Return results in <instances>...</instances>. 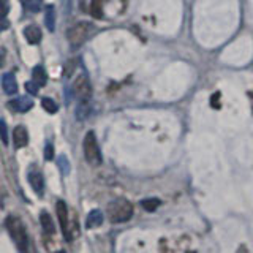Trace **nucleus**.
Segmentation results:
<instances>
[{
  "instance_id": "nucleus-1",
  "label": "nucleus",
  "mask_w": 253,
  "mask_h": 253,
  "mask_svg": "<svg viewBox=\"0 0 253 253\" xmlns=\"http://www.w3.org/2000/svg\"><path fill=\"white\" fill-rule=\"evenodd\" d=\"M5 228L8 234L11 236V239L14 241L16 247L21 252L27 250V231H26V225L22 223V220L16 215H8L5 218Z\"/></svg>"
},
{
  "instance_id": "nucleus-8",
  "label": "nucleus",
  "mask_w": 253,
  "mask_h": 253,
  "mask_svg": "<svg viewBox=\"0 0 253 253\" xmlns=\"http://www.w3.org/2000/svg\"><path fill=\"white\" fill-rule=\"evenodd\" d=\"M13 142L18 149L26 147L29 144V131L24 125H18L13 130Z\"/></svg>"
},
{
  "instance_id": "nucleus-14",
  "label": "nucleus",
  "mask_w": 253,
  "mask_h": 253,
  "mask_svg": "<svg viewBox=\"0 0 253 253\" xmlns=\"http://www.w3.org/2000/svg\"><path fill=\"white\" fill-rule=\"evenodd\" d=\"M32 79H34L40 87H43L47 83V75H46V71L42 65L34 68V71H32Z\"/></svg>"
},
{
  "instance_id": "nucleus-11",
  "label": "nucleus",
  "mask_w": 253,
  "mask_h": 253,
  "mask_svg": "<svg viewBox=\"0 0 253 253\" xmlns=\"http://www.w3.org/2000/svg\"><path fill=\"white\" fill-rule=\"evenodd\" d=\"M2 89L6 95H13L18 90V83H16V78L11 73H5L2 76Z\"/></svg>"
},
{
  "instance_id": "nucleus-3",
  "label": "nucleus",
  "mask_w": 253,
  "mask_h": 253,
  "mask_svg": "<svg viewBox=\"0 0 253 253\" xmlns=\"http://www.w3.org/2000/svg\"><path fill=\"white\" fill-rule=\"evenodd\" d=\"M84 157H85L87 163L92 166H100L103 162L98 142H97V136H95L93 131H89L84 138Z\"/></svg>"
},
{
  "instance_id": "nucleus-13",
  "label": "nucleus",
  "mask_w": 253,
  "mask_h": 253,
  "mask_svg": "<svg viewBox=\"0 0 253 253\" xmlns=\"http://www.w3.org/2000/svg\"><path fill=\"white\" fill-rule=\"evenodd\" d=\"M40 223H42V228H43V231L46 234H54L55 229H54L52 218H51V215L46 211H43L42 215H40Z\"/></svg>"
},
{
  "instance_id": "nucleus-24",
  "label": "nucleus",
  "mask_w": 253,
  "mask_h": 253,
  "mask_svg": "<svg viewBox=\"0 0 253 253\" xmlns=\"http://www.w3.org/2000/svg\"><path fill=\"white\" fill-rule=\"evenodd\" d=\"M0 128H2V141H3V144L8 146V130H6L5 121H2V125H0Z\"/></svg>"
},
{
  "instance_id": "nucleus-6",
  "label": "nucleus",
  "mask_w": 253,
  "mask_h": 253,
  "mask_svg": "<svg viewBox=\"0 0 253 253\" xmlns=\"http://www.w3.org/2000/svg\"><path fill=\"white\" fill-rule=\"evenodd\" d=\"M27 179H29V184L32 185V188L35 190V193L38 196H43L44 193V179H43V174L40 172L35 168H30L27 172Z\"/></svg>"
},
{
  "instance_id": "nucleus-23",
  "label": "nucleus",
  "mask_w": 253,
  "mask_h": 253,
  "mask_svg": "<svg viewBox=\"0 0 253 253\" xmlns=\"http://www.w3.org/2000/svg\"><path fill=\"white\" fill-rule=\"evenodd\" d=\"M38 84L32 79V81H29V83H26V90L29 92V93H32V95H37L38 93Z\"/></svg>"
},
{
  "instance_id": "nucleus-25",
  "label": "nucleus",
  "mask_w": 253,
  "mask_h": 253,
  "mask_svg": "<svg viewBox=\"0 0 253 253\" xmlns=\"http://www.w3.org/2000/svg\"><path fill=\"white\" fill-rule=\"evenodd\" d=\"M2 2H3V16L6 18L8 10H10V5H8V0H2Z\"/></svg>"
},
{
  "instance_id": "nucleus-18",
  "label": "nucleus",
  "mask_w": 253,
  "mask_h": 253,
  "mask_svg": "<svg viewBox=\"0 0 253 253\" xmlns=\"http://www.w3.org/2000/svg\"><path fill=\"white\" fill-rule=\"evenodd\" d=\"M160 204H162V201L158 200V198H149V200H142V201H141V206H142V208H144L146 211H149V212L155 211Z\"/></svg>"
},
{
  "instance_id": "nucleus-9",
  "label": "nucleus",
  "mask_w": 253,
  "mask_h": 253,
  "mask_svg": "<svg viewBox=\"0 0 253 253\" xmlns=\"http://www.w3.org/2000/svg\"><path fill=\"white\" fill-rule=\"evenodd\" d=\"M55 211H57V217H59L60 226H62V233L65 234V233H67V229H68V223H70L67 204L63 203V201H57V204H55Z\"/></svg>"
},
{
  "instance_id": "nucleus-15",
  "label": "nucleus",
  "mask_w": 253,
  "mask_h": 253,
  "mask_svg": "<svg viewBox=\"0 0 253 253\" xmlns=\"http://www.w3.org/2000/svg\"><path fill=\"white\" fill-rule=\"evenodd\" d=\"M44 22H46V27L49 29L51 32H54V29H55V11H54V6L52 5H47L46 6Z\"/></svg>"
},
{
  "instance_id": "nucleus-12",
  "label": "nucleus",
  "mask_w": 253,
  "mask_h": 253,
  "mask_svg": "<svg viewBox=\"0 0 253 253\" xmlns=\"http://www.w3.org/2000/svg\"><path fill=\"white\" fill-rule=\"evenodd\" d=\"M101 223H103V213L98 209H93L92 212H89V215H87V220H85L87 228L89 229L98 228Z\"/></svg>"
},
{
  "instance_id": "nucleus-19",
  "label": "nucleus",
  "mask_w": 253,
  "mask_h": 253,
  "mask_svg": "<svg viewBox=\"0 0 253 253\" xmlns=\"http://www.w3.org/2000/svg\"><path fill=\"white\" fill-rule=\"evenodd\" d=\"M42 106H43L44 111H47L49 114H54V113H57V111H59L57 103H55L52 98H43V100H42Z\"/></svg>"
},
{
  "instance_id": "nucleus-21",
  "label": "nucleus",
  "mask_w": 253,
  "mask_h": 253,
  "mask_svg": "<svg viewBox=\"0 0 253 253\" xmlns=\"http://www.w3.org/2000/svg\"><path fill=\"white\" fill-rule=\"evenodd\" d=\"M76 71V60L75 59H70L65 65H63V76L65 78H71L75 75Z\"/></svg>"
},
{
  "instance_id": "nucleus-16",
  "label": "nucleus",
  "mask_w": 253,
  "mask_h": 253,
  "mask_svg": "<svg viewBox=\"0 0 253 253\" xmlns=\"http://www.w3.org/2000/svg\"><path fill=\"white\" fill-rule=\"evenodd\" d=\"M90 13L93 18H103V0H92L90 3Z\"/></svg>"
},
{
  "instance_id": "nucleus-4",
  "label": "nucleus",
  "mask_w": 253,
  "mask_h": 253,
  "mask_svg": "<svg viewBox=\"0 0 253 253\" xmlns=\"http://www.w3.org/2000/svg\"><path fill=\"white\" fill-rule=\"evenodd\" d=\"M92 32H93V24L83 21V22H78L73 27L68 29L67 38L73 46H81L85 40L89 38V35L92 34Z\"/></svg>"
},
{
  "instance_id": "nucleus-20",
  "label": "nucleus",
  "mask_w": 253,
  "mask_h": 253,
  "mask_svg": "<svg viewBox=\"0 0 253 253\" xmlns=\"http://www.w3.org/2000/svg\"><path fill=\"white\" fill-rule=\"evenodd\" d=\"M22 3L26 5V8L29 11H40L42 10V6H43V0H22Z\"/></svg>"
},
{
  "instance_id": "nucleus-7",
  "label": "nucleus",
  "mask_w": 253,
  "mask_h": 253,
  "mask_svg": "<svg viewBox=\"0 0 253 253\" xmlns=\"http://www.w3.org/2000/svg\"><path fill=\"white\" fill-rule=\"evenodd\" d=\"M8 108L14 113H27L32 108H34V101L29 97H19V98H14L8 103Z\"/></svg>"
},
{
  "instance_id": "nucleus-5",
  "label": "nucleus",
  "mask_w": 253,
  "mask_h": 253,
  "mask_svg": "<svg viewBox=\"0 0 253 253\" xmlns=\"http://www.w3.org/2000/svg\"><path fill=\"white\" fill-rule=\"evenodd\" d=\"M73 92L79 100H89L92 95V87L85 75L76 76V81L73 83Z\"/></svg>"
},
{
  "instance_id": "nucleus-10",
  "label": "nucleus",
  "mask_w": 253,
  "mask_h": 253,
  "mask_svg": "<svg viewBox=\"0 0 253 253\" xmlns=\"http://www.w3.org/2000/svg\"><path fill=\"white\" fill-rule=\"evenodd\" d=\"M24 37H26V40L30 43V44H38L40 42H42V29H40L38 26H27L26 29H24Z\"/></svg>"
},
{
  "instance_id": "nucleus-2",
  "label": "nucleus",
  "mask_w": 253,
  "mask_h": 253,
  "mask_svg": "<svg viewBox=\"0 0 253 253\" xmlns=\"http://www.w3.org/2000/svg\"><path fill=\"white\" fill-rule=\"evenodd\" d=\"M108 217L113 223H124L128 221L133 215V204L128 200L119 198L108 204Z\"/></svg>"
},
{
  "instance_id": "nucleus-22",
  "label": "nucleus",
  "mask_w": 253,
  "mask_h": 253,
  "mask_svg": "<svg viewBox=\"0 0 253 253\" xmlns=\"http://www.w3.org/2000/svg\"><path fill=\"white\" fill-rule=\"evenodd\" d=\"M52 158H54V146L51 144V142H47L46 149H44V160L46 162H51Z\"/></svg>"
},
{
  "instance_id": "nucleus-17",
  "label": "nucleus",
  "mask_w": 253,
  "mask_h": 253,
  "mask_svg": "<svg viewBox=\"0 0 253 253\" xmlns=\"http://www.w3.org/2000/svg\"><path fill=\"white\" fill-rule=\"evenodd\" d=\"M57 165H59V169L60 172L63 174V176H68L71 168H70V162H68V157L67 155H60L57 158Z\"/></svg>"
}]
</instances>
